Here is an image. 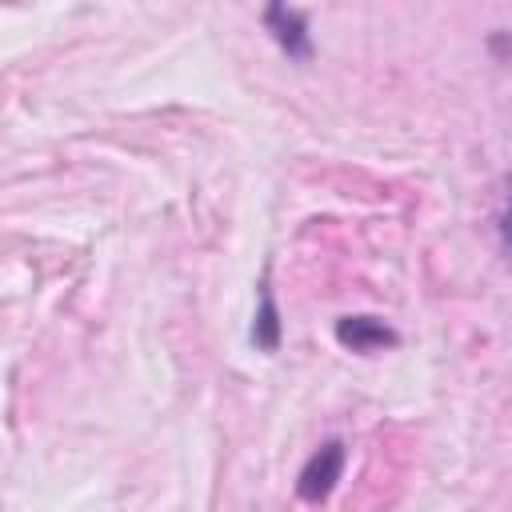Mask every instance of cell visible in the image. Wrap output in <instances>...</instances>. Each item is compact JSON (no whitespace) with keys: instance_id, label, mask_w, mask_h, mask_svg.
Here are the masks:
<instances>
[{"instance_id":"cell-3","label":"cell","mask_w":512,"mask_h":512,"mask_svg":"<svg viewBox=\"0 0 512 512\" xmlns=\"http://www.w3.org/2000/svg\"><path fill=\"white\" fill-rule=\"evenodd\" d=\"M264 24L272 32V40L292 56V60H308L312 56V36H308V16L300 8L288 4H268L264 8Z\"/></svg>"},{"instance_id":"cell-2","label":"cell","mask_w":512,"mask_h":512,"mask_svg":"<svg viewBox=\"0 0 512 512\" xmlns=\"http://www.w3.org/2000/svg\"><path fill=\"white\" fill-rule=\"evenodd\" d=\"M336 340H340L348 352H360V356L384 352V348H396V344H400V336H396L392 324H384L380 316H364V312L340 316V320H336Z\"/></svg>"},{"instance_id":"cell-4","label":"cell","mask_w":512,"mask_h":512,"mask_svg":"<svg viewBox=\"0 0 512 512\" xmlns=\"http://www.w3.org/2000/svg\"><path fill=\"white\" fill-rule=\"evenodd\" d=\"M252 344L260 352H276L280 348V308H276L268 284H260V308H256V320H252Z\"/></svg>"},{"instance_id":"cell-5","label":"cell","mask_w":512,"mask_h":512,"mask_svg":"<svg viewBox=\"0 0 512 512\" xmlns=\"http://www.w3.org/2000/svg\"><path fill=\"white\" fill-rule=\"evenodd\" d=\"M500 236H504V248L512 256V196H508V208H504V224H500Z\"/></svg>"},{"instance_id":"cell-1","label":"cell","mask_w":512,"mask_h":512,"mask_svg":"<svg viewBox=\"0 0 512 512\" xmlns=\"http://www.w3.org/2000/svg\"><path fill=\"white\" fill-rule=\"evenodd\" d=\"M340 472H344V444H340V440H324V444L304 460V468H300V476H296V496H300L304 504L328 500L332 488H336V480H340Z\"/></svg>"}]
</instances>
